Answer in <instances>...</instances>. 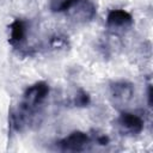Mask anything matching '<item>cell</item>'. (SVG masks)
I'll list each match as a JSON object with an SVG mask.
<instances>
[{
	"label": "cell",
	"instance_id": "8",
	"mask_svg": "<svg viewBox=\"0 0 153 153\" xmlns=\"http://www.w3.org/2000/svg\"><path fill=\"white\" fill-rule=\"evenodd\" d=\"M79 0H50L49 8L54 13H62L69 11Z\"/></svg>",
	"mask_w": 153,
	"mask_h": 153
},
{
	"label": "cell",
	"instance_id": "3",
	"mask_svg": "<svg viewBox=\"0 0 153 153\" xmlns=\"http://www.w3.org/2000/svg\"><path fill=\"white\" fill-rule=\"evenodd\" d=\"M91 143V137L80 130L72 131L66 137L61 139L57 142V146L63 152H82L87 149L88 145Z\"/></svg>",
	"mask_w": 153,
	"mask_h": 153
},
{
	"label": "cell",
	"instance_id": "6",
	"mask_svg": "<svg viewBox=\"0 0 153 153\" xmlns=\"http://www.w3.org/2000/svg\"><path fill=\"white\" fill-rule=\"evenodd\" d=\"M10 37H8V43L13 47V48H19L24 41H25V36H26V23L23 19H14L10 26Z\"/></svg>",
	"mask_w": 153,
	"mask_h": 153
},
{
	"label": "cell",
	"instance_id": "1",
	"mask_svg": "<svg viewBox=\"0 0 153 153\" xmlns=\"http://www.w3.org/2000/svg\"><path fill=\"white\" fill-rule=\"evenodd\" d=\"M48 94L49 85L45 81H37L33 85L29 86L23 93L18 111L10 114L8 120L11 128L14 130H20L22 127L26 124V120L29 118V116H32L36 109L48 97Z\"/></svg>",
	"mask_w": 153,
	"mask_h": 153
},
{
	"label": "cell",
	"instance_id": "10",
	"mask_svg": "<svg viewBox=\"0 0 153 153\" xmlns=\"http://www.w3.org/2000/svg\"><path fill=\"white\" fill-rule=\"evenodd\" d=\"M49 44H50L51 48H55V49H57V48H66L68 45V39L63 35H55V36H53L50 38Z\"/></svg>",
	"mask_w": 153,
	"mask_h": 153
},
{
	"label": "cell",
	"instance_id": "11",
	"mask_svg": "<svg viewBox=\"0 0 153 153\" xmlns=\"http://www.w3.org/2000/svg\"><path fill=\"white\" fill-rule=\"evenodd\" d=\"M96 141H97V143L98 145H102V146H106L108 143H109V137H108V135H105V134H98L97 136H96Z\"/></svg>",
	"mask_w": 153,
	"mask_h": 153
},
{
	"label": "cell",
	"instance_id": "12",
	"mask_svg": "<svg viewBox=\"0 0 153 153\" xmlns=\"http://www.w3.org/2000/svg\"><path fill=\"white\" fill-rule=\"evenodd\" d=\"M147 97H148V104L149 106L152 105V87L151 85H148V93H147Z\"/></svg>",
	"mask_w": 153,
	"mask_h": 153
},
{
	"label": "cell",
	"instance_id": "5",
	"mask_svg": "<svg viewBox=\"0 0 153 153\" xmlns=\"http://www.w3.org/2000/svg\"><path fill=\"white\" fill-rule=\"evenodd\" d=\"M134 20L129 12L117 8L109 11L106 16V26L111 31H120V30H127L133 25Z\"/></svg>",
	"mask_w": 153,
	"mask_h": 153
},
{
	"label": "cell",
	"instance_id": "4",
	"mask_svg": "<svg viewBox=\"0 0 153 153\" xmlns=\"http://www.w3.org/2000/svg\"><path fill=\"white\" fill-rule=\"evenodd\" d=\"M110 96L114 106H124L134 96V86L126 80H118L110 84Z\"/></svg>",
	"mask_w": 153,
	"mask_h": 153
},
{
	"label": "cell",
	"instance_id": "2",
	"mask_svg": "<svg viewBox=\"0 0 153 153\" xmlns=\"http://www.w3.org/2000/svg\"><path fill=\"white\" fill-rule=\"evenodd\" d=\"M116 126L118 131L122 135H127V136H134V135H139L142 130H143V120L133 112H127V111H122L120 114V116L116 120Z\"/></svg>",
	"mask_w": 153,
	"mask_h": 153
},
{
	"label": "cell",
	"instance_id": "7",
	"mask_svg": "<svg viewBox=\"0 0 153 153\" xmlns=\"http://www.w3.org/2000/svg\"><path fill=\"white\" fill-rule=\"evenodd\" d=\"M72 8H76L73 17L79 22H88L96 16V6L91 0H79Z\"/></svg>",
	"mask_w": 153,
	"mask_h": 153
},
{
	"label": "cell",
	"instance_id": "9",
	"mask_svg": "<svg viewBox=\"0 0 153 153\" xmlns=\"http://www.w3.org/2000/svg\"><path fill=\"white\" fill-rule=\"evenodd\" d=\"M91 102V98H90V94L84 91L82 88H79L74 99H73V105L75 106H79V108H84V106H87Z\"/></svg>",
	"mask_w": 153,
	"mask_h": 153
}]
</instances>
